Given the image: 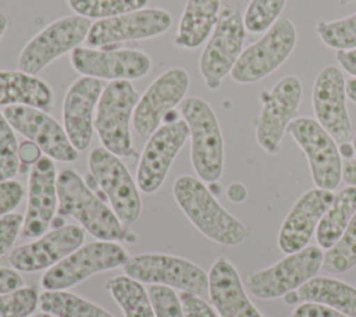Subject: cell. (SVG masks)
<instances>
[{"label": "cell", "instance_id": "obj_37", "mask_svg": "<svg viewBox=\"0 0 356 317\" xmlns=\"http://www.w3.org/2000/svg\"><path fill=\"white\" fill-rule=\"evenodd\" d=\"M154 317H185L179 296L172 288L150 285L147 289Z\"/></svg>", "mask_w": 356, "mask_h": 317}, {"label": "cell", "instance_id": "obj_36", "mask_svg": "<svg viewBox=\"0 0 356 317\" xmlns=\"http://www.w3.org/2000/svg\"><path fill=\"white\" fill-rule=\"evenodd\" d=\"M18 146L14 128L0 111V181L13 179L19 168Z\"/></svg>", "mask_w": 356, "mask_h": 317}, {"label": "cell", "instance_id": "obj_12", "mask_svg": "<svg viewBox=\"0 0 356 317\" xmlns=\"http://www.w3.org/2000/svg\"><path fill=\"white\" fill-rule=\"evenodd\" d=\"M305 153L316 188L334 190L342 179V158L335 139L310 117L293 118L286 129Z\"/></svg>", "mask_w": 356, "mask_h": 317}, {"label": "cell", "instance_id": "obj_14", "mask_svg": "<svg viewBox=\"0 0 356 317\" xmlns=\"http://www.w3.org/2000/svg\"><path fill=\"white\" fill-rule=\"evenodd\" d=\"M189 138L184 118L164 121L147 139L136 168V184L143 193H154L164 184L167 174Z\"/></svg>", "mask_w": 356, "mask_h": 317}, {"label": "cell", "instance_id": "obj_47", "mask_svg": "<svg viewBox=\"0 0 356 317\" xmlns=\"http://www.w3.org/2000/svg\"><path fill=\"white\" fill-rule=\"evenodd\" d=\"M345 89H346V97L356 103V76H352L346 81L345 83Z\"/></svg>", "mask_w": 356, "mask_h": 317}, {"label": "cell", "instance_id": "obj_40", "mask_svg": "<svg viewBox=\"0 0 356 317\" xmlns=\"http://www.w3.org/2000/svg\"><path fill=\"white\" fill-rule=\"evenodd\" d=\"M185 317H221L217 310L202 296L182 292L179 295Z\"/></svg>", "mask_w": 356, "mask_h": 317}, {"label": "cell", "instance_id": "obj_31", "mask_svg": "<svg viewBox=\"0 0 356 317\" xmlns=\"http://www.w3.org/2000/svg\"><path fill=\"white\" fill-rule=\"evenodd\" d=\"M356 266V214L341 238L323 256V268L328 273L342 274Z\"/></svg>", "mask_w": 356, "mask_h": 317}, {"label": "cell", "instance_id": "obj_20", "mask_svg": "<svg viewBox=\"0 0 356 317\" xmlns=\"http://www.w3.org/2000/svg\"><path fill=\"white\" fill-rule=\"evenodd\" d=\"M83 231L75 224L57 225L38 239L13 249L8 263L11 268L21 273L49 270L83 245Z\"/></svg>", "mask_w": 356, "mask_h": 317}, {"label": "cell", "instance_id": "obj_15", "mask_svg": "<svg viewBox=\"0 0 356 317\" xmlns=\"http://www.w3.org/2000/svg\"><path fill=\"white\" fill-rule=\"evenodd\" d=\"M72 68L102 81H134L152 71V58L136 49H107L78 46L70 54Z\"/></svg>", "mask_w": 356, "mask_h": 317}, {"label": "cell", "instance_id": "obj_51", "mask_svg": "<svg viewBox=\"0 0 356 317\" xmlns=\"http://www.w3.org/2000/svg\"><path fill=\"white\" fill-rule=\"evenodd\" d=\"M39 317H54V316H51V314H47V313H43V314H40Z\"/></svg>", "mask_w": 356, "mask_h": 317}, {"label": "cell", "instance_id": "obj_27", "mask_svg": "<svg viewBox=\"0 0 356 317\" xmlns=\"http://www.w3.org/2000/svg\"><path fill=\"white\" fill-rule=\"evenodd\" d=\"M221 11V0H186L174 44L192 50L209 39Z\"/></svg>", "mask_w": 356, "mask_h": 317}, {"label": "cell", "instance_id": "obj_9", "mask_svg": "<svg viewBox=\"0 0 356 317\" xmlns=\"http://www.w3.org/2000/svg\"><path fill=\"white\" fill-rule=\"evenodd\" d=\"M88 168L121 222L134 224L140 216L142 199L138 184L120 157L97 146L88 154Z\"/></svg>", "mask_w": 356, "mask_h": 317}, {"label": "cell", "instance_id": "obj_16", "mask_svg": "<svg viewBox=\"0 0 356 317\" xmlns=\"http://www.w3.org/2000/svg\"><path fill=\"white\" fill-rule=\"evenodd\" d=\"M172 24L171 14L159 7H145L92 24L86 36L90 47H110L129 40H145L165 33Z\"/></svg>", "mask_w": 356, "mask_h": 317}, {"label": "cell", "instance_id": "obj_29", "mask_svg": "<svg viewBox=\"0 0 356 317\" xmlns=\"http://www.w3.org/2000/svg\"><path fill=\"white\" fill-rule=\"evenodd\" d=\"M39 309L54 317H114L99 304L65 291H47L39 293Z\"/></svg>", "mask_w": 356, "mask_h": 317}, {"label": "cell", "instance_id": "obj_13", "mask_svg": "<svg viewBox=\"0 0 356 317\" xmlns=\"http://www.w3.org/2000/svg\"><path fill=\"white\" fill-rule=\"evenodd\" d=\"M303 95L302 82L295 75H285L268 92L260 95L261 110L254 120V136L268 154L277 153L289 122L298 111Z\"/></svg>", "mask_w": 356, "mask_h": 317}, {"label": "cell", "instance_id": "obj_7", "mask_svg": "<svg viewBox=\"0 0 356 317\" xmlns=\"http://www.w3.org/2000/svg\"><path fill=\"white\" fill-rule=\"evenodd\" d=\"M129 259L127 250L114 241H95L79 246L61 261L46 270L40 284L47 291H65L93 274L122 267Z\"/></svg>", "mask_w": 356, "mask_h": 317}, {"label": "cell", "instance_id": "obj_44", "mask_svg": "<svg viewBox=\"0 0 356 317\" xmlns=\"http://www.w3.org/2000/svg\"><path fill=\"white\" fill-rule=\"evenodd\" d=\"M337 61L350 75L356 76V49L353 50H338Z\"/></svg>", "mask_w": 356, "mask_h": 317}, {"label": "cell", "instance_id": "obj_49", "mask_svg": "<svg viewBox=\"0 0 356 317\" xmlns=\"http://www.w3.org/2000/svg\"><path fill=\"white\" fill-rule=\"evenodd\" d=\"M352 147H353V153H355V157H356V133L352 138Z\"/></svg>", "mask_w": 356, "mask_h": 317}, {"label": "cell", "instance_id": "obj_11", "mask_svg": "<svg viewBox=\"0 0 356 317\" xmlns=\"http://www.w3.org/2000/svg\"><path fill=\"white\" fill-rule=\"evenodd\" d=\"M320 246H306L278 260L275 264L252 273L246 278L248 291L257 299L270 300L284 298L313 278L323 267Z\"/></svg>", "mask_w": 356, "mask_h": 317}, {"label": "cell", "instance_id": "obj_22", "mask_svg": "<svg viewBox=\"0 0 356 317\" xmlns=\"http://www.w3.org/2000/svg\"><path fill=\"white\" fill-rule=\"evenodd\" d=\"M104 88V81L81 75L64 96L63 127L78 152L86 150L92 142L96 107Z\"/></svg>", "mask_w": 356, "mask_h": 317}, {"label": "cell", "instance_id": "obj_6", "mask_svg": "<svg viewBox=\"0 0 356 317\" xmlns=\"http://www.w3.org/2000/svg\"><path fill=\"white\" fill-rule=\"evenodd\" d=\"M125 275L149 285H164L197 296L209 295V275L193 261L167 253H140L122 266Z\"/></svg>", "mask_w": 356, "mask_h": 317}, {"label": "cell", "instance_id": "obj_43", "mask_svg": "<svg viewBox=\"0 0 356 317\" xmlns=\"http://www.w3.org/2000/svg\"><path fill=\"white\" fill-rule=\"evenodd\" d=\"M18 157H19V163L26 165H33L42 157V150L36 143L26 139L21 142L18 146Z\"/></svg>", "mask_w": 356, "mask_h": 317}, {"label": "cell", "instance_id": "obj_19", "mask_svg": "<svg viewBox=\"0 0 356 317\" xmlns=\"http://www.w3.org/2000/svg\"><path fill=\"white\" fill-rule=\"evenodd\" d=\"M345 83L342 71L335 65H327L317 74L312 90V106L316 121L337 143H346L353 138L352 122L346 107Z\"/></svg>", "mask_w": 356, "mask_h": 317}, {"label": "cell", "instance_id": "obj_23", "mask_svg": "<svg viewBox=\"0 0 356 317\" xmlns=\"http://www.w3.org/2000/svg\"><path fill=\"white\" fill-rule=\"evenodd\" d=\"M334 200L332 190L313 188L293 203L278 232V247L289 254L306 247L320 220Z\"/></svg>", "mask_w": 356, "mask_h": 317}, {"label": "cell", "instance_id": "obj_35", "mask_svg": "<svg viewBox=\"0 0 356 317\" xmlns=\"http://www.w3.org/2000/svg\"><path fill=\"white\" fill-rule=\"evenodd\" d=\"M39 306V293L33 286L0 293V317H29Z\"/></svg>", "mask_w": 356, "mask_h": 317}, {"label": "cell", "instance_id": "obj_39", "mask_svg": "<svg viewBox=\"0 0 356 317\" xmlns=\"http://www.w3.org/2000/svg\"><path fill=\"white\" fill-rule=\"evenodd\" d=\"M22 222L24 216L19 213H10L0 218V256L11 249L22 229Z\"/></svg>", "mask_w": 356, "mask_h": 317}, {"label": "cell", "instance_id": "obj_52", "mask_svg": "<svg viewBox=\"0 0 356 317\" xmlns=\"http://www.w3.org/2000/svg\"><path fill=\"white\" fill-rule=\"evenodd\" d=\"M29 317H36V316H29Z\"/></svg>", "mask_w": 356, "mask_h": 317}, {"label": "cell", "instance_id": "obj_10", "mask_svg": "<svg viewBox=\"0 0 356 317\" xmlns=\"http://www.w3.org/2000/svg\"><path fill=\"white\" fill-rule=\"evenodd\" d=\"M90 26V19L76 14L50 22L22 47L17 61L18 70L38 75L56 58L81 46Z\"/></svg>", "mask_w": 356, "mask_h": 317}, {"label": "cell", "instance_id": "obj_8", "mask_svg": "<svg viewBox=\"0 0 356 317\" xmlns=\"http://www.w3.org/2000/svg\"><path fill=\"white\" fill-rule=\"evenodd\" d=\"M296 28L293 22L281 15L264 35L248 46L231 71L236 83H254L274 72L291 56L296 46Z\"/></svg>", "mask_w": 356, "mask_h": 317}, {"label": "cell", "instance_id": "obj_2", "mask_svg": "<svg viewBox=\"0 0 356 317\" xmlns=\"http://www.w3.org/2000/svg\"><path fill=\"white\" fill-rule=\"evenodd\" d=\"M172 196L188 220L204 236L225 246L245 241L246 225L228 213L206 184L192 175H181L172 184Z\"/></svg>", "mask_w": 356, "mask_h": 317}, {"label": "cell", "instance_id": "obj_41", "mask_svg": "<svg viewBox=\"0 0 356 317\" xmlns=\"http://www.w3.org/2000/svg\"><path fill=\"white\" fill-rule=\"evenodd\" d=\"M289 317H349L332 307L325 304L313 303V302H303L299 303Z\"/></svg>", "mask_w": 356, "mask_h": 317}, {"label": "cell", "instance_id": "obj_1", "mask_svg": "<svg viewBox=\"0 0 356 317\" xmlns=\"http://www.w3.org/2000/svg\"><path fill=\"white\" fill-rule=\"evenodd\" d=\"M57 214L74 218L79 227L99 241H129L135 238L124 227L111 206L95 193L74 170L57 174Z\"/></svg>", "mask_w": 356, "mask_h": 317}, {"label": "cell", "instance_id": "obj_3", "mask_svg": "<svg viewBox=\"0 0 356 317\" xmlns=\"http://www.w3.org/2000/svg\"><path fill=\"white\" fill-rule=\"evenodd\" d=\"M179 113L189 128L191 163L199 179L217 182L224 170V140L211 106L196 96L185 97Z\"/></svg>", "mask_w": 356, "mask_h": 317}, {"label": "cell", "instance_id": "obj_30", "mask_svg": "<svg viewBox=\"0 0 356 317\" xmlns=\"http://www.w3.org/2000/svg\"><path fill=\"white\" fill-rule=\"evenodd\" d=\"M106 289L122 310L124 317H154L149 293L142 282L128 275H117L106 282Z\"/></svg>", "mask_w": 356, "mask_h": 317}, {"label": "cell", "instance_id": "obj_32", "mask_svg": "<svg viewBox=\"0 0 356 317\" xmlns=\"http://www.w3.org/2000/svg\"><path fill=\"white\" fill-rule=\"evenodd\" d=\"M76 15L88 19H104L145 8L149 0H67Z\"/></svg>", "mask_w": 356, "mask_h": 317}, {"label": "cell", "instance_id": "obj_34", "mask_svg": "<svg viewBox=\"0 0 356 317\" xmlns=\"http://www.w3.org/2000/svg\"><path fill=\"white\" fill-rule=\"evenodd\" d=\"M286 0H250L245 14L243 24L248 32H266L280 17Z\"/></svg>", "mask_w": 356, "mask_h": 317}, {"label": "cell", "instance_id": "obj_28", "mask_svg": "<svg viewBox=\"0 0 356 317\" xmlns=\"http://www.w3.org/2000/svg\"><path fill=\"white\" fill-rule=\"evenodd\" d=\"M356 214V186H346L334 195V200L324 213L316 229V239L321 249H330L343 234Z\"/></svg>", "mask_w": 356, "mask_h": 317}, {"label": "cell", "instance_id": "obj_33", "mask_svg": "<svg viewBox=\"0 0 356 317\" xmlns=\"http://www.w3.org/2000/svg\"><path fill=\"white\" fill-rule=\"evenodd\" d=\"M316 31L320 40L337 51L356 49V13L332 21H318Z\"/></svg>", "mask_w": 356, "mask_h": 317}, {"label": "cell", "instance_id": "obj_38", "mask_svg": "<svg viewBox=\"0 0 356 317\" xmlns=\"http://www.w3.org/2000/svg\"><path fill=\"white\" fill-rule=\"evenodd\" d=\"M24 195L25 189L18 181H0V218L13 213V210L22 202Z\"/></svg>", "mask_w": 356, "mask_h": 317}, {"label": "cell", "instance_id": "obj_24", "mask_svg": "<svg viewBox=\"0 0 356 317\" xmlns=\"http://www.w3.org/2000/svg\"><path fill=\"white\" fill-rule=\"evenodd\" d=\"M209 299L221 317H267L248 298L238 270L224 257L209 273Z\"/></svg>", "mask_w": 356, "mask_h": 317}, {"label": "cell", "instance_id": "obj_18", "mask_svg": "<svg viewBox=\"0 0 356 317\" xmlns=\"http://www.w3.org/2000/svg\"><path fill=\"white\" fill-rule=\"evenodd\" d=\"M3 114L14 131L36 143L44 156L61 163H72L78 158L79 152L68 139L64 127L44 110L29 106H8Z\"/></svg>", "mask_w": 356, "mask_h": 317}, {"label": "cell", "instance_id": "obj_5", "mask_svg": "<svg viewBox=\"0 0 356 317\" xmlns=\"http://www.w3.org/2000/svg\"><path fill=\"white\" fill-rule=\"evenodd\" d=\"M139 100L131 81L106 83L95 114V131L107 150L118 157L134 154L131 122Z\"/></svg>", "mask_w": 356, "mask_h": 317}, {"label": "cell", "instance_id": "obj_21", "mask_svg": "<svg viewBox=\"0 0 356 317\" xmlns=\"http://www.w3.org/2000/svg\"><path fill=\"white\" fill-rule=\"evenodd\" d=\"M58 209L57 171L53 158L42 156L31 165L28 177V202L24 214L22 235L38 238L47 232Z\"/></svg>", "mask_w": 356, "mask_h": 317}, {"label": "cell", "instance_id": "obj_4", "mask_svg": "<svg viewBox=\"0 0 356 317\" xmlns=\"http://www.w3.org/2000/svg\"><path fill=\"white\" fill-rule=\"evenodd\" d=\"M245 31L241 7L238 4L221 6L216 26L199 58L200 75L210 90L218 89L222 79L231 74L243 51Z\"/></svg>", "mask_w": 356, "mask_h": 317}, {"label": "cell", "instance_id": "obj_17", "mask_svg": "<svg viewBox=\"0 0 356 317\" xmlns=\"http://www.w3.org/2000/svg\"><path fill=\"white\" fill-rule=\"evenodd\" d=\"M189 74L172 67L160 74L139 97L132 115V127L142 136H150L165 115L182 103L189 89Z\"/></svg>", "mask_w": 356, "mask_h": 317}, {"label": "cell", "instance_id": "obj_45", "mask_svg": "<svg viewBox=\"0 0 356 317\" xmlns=\"http://www.w3.org/2000/svg\"><path fill=\"white\" fill-rule=\"evenodd\" d=\"M342 179L350 185L356 186V157L346 158L342 164Z\"/></svg>", "mask_w": 356, "mask_h": 317}, {"label": "cell", "instance_id": "obj_46", "mask_svg": "<svg viewBox=\"0 0 356 317\" xmlns=\"http://www.w3.org/2000/svg\"><path fill=\"white\" fill-rule=\"evenodd\" d=\"M246 196H248V190L241 182H232L227 188V197L234 203L243 202L246 199Z\"/></svg>", "mask_w": 356, "mask_h": 317}, {"label": "cell", "instance_id": "obj_26", "mask_svg": "<svg viewBox=\"0 0 356 317\" xmlns=\"http://www.w3.org/2000/svg\"><path fill=\"white\" fill-rule=\"evenodd\" d=\"M53 101V89L39 76L19 70L0 71V106H29L46 111Z\"/></svg>", "mask_w": 356, "mask_h": 317}, {"label": "cell", "instance_id": "obj_50", "mask_svg": "<svg viewBox=\"0 0 356 317\" xmlns=\"http://www.w3.org/2000/svg\"><path fill=\"white\" fill-rule=\"evenodd\" d=\"M352 1H355V0H338V3L341 4V6H345V4H349V3H352Z\"/></svg>", "mask_w": 356, "mask_h": 317}, {"label": "cell", "instance_id": "obj_48", "mask_svg": "<svg viewBox=\"0 0 356 317\" xmlns=\"http://www.w3.org/2000/svg\"><path fill=\"white\" fill-rule=\"evenodd\" d=\"M8 22H10V18L4 13L0 11V39L4 35V32H6L7 26H8Z\"/></svg>", "mask_w": 356, "mask_h": 317}, {"label": "cell", "instance_id": "obj_42", "mask_svg": "<svg viewBox=\"0 0 356 317\" xmlns=\"http://www.w3.org/2000/svg\"><path fill=\"white\" fill-rule=\"evenodd\" d=\"M24 278L19 274V271L14 268H6L0 267V293L11 292L15 289H19L24 285Z\"/></svg>", "mask_w": 356, "mask_h": 317}, {"label": "cell", "instance_id": "obj_25", "mask_svg": "<svg viewBox=\"0 0 356 317\" xmlns=\"http://www.w3.org/2000/svg\"><path fill=\"white\" fill-rule=\"evenodd\" d=\"M286 304L313 302L356 317V288L331 277H313L284 296Z\"/></svg>", "mask_w": 356, "mask_h": 317}]
</instances>
